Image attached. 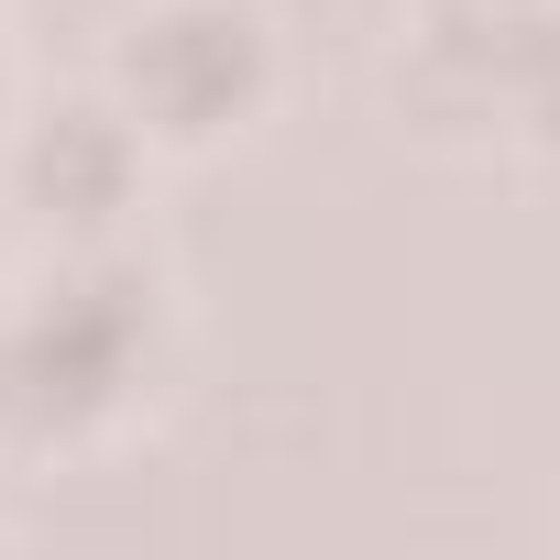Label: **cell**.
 <instances>
[{
    "label": "cell",
    "mask_w": 560,
    "mask_h": 560,
    "mask_svg": "<svg viewBox=\"0 0 560 560\" xmlns=\"http://www.w3.org/2000/svg\"><path fill=\"white\" fill-rule=\"evenodd\" d=\"M143 352V287L132 275H56L0 330V418L23 429H89Z\"/></svg>",
    "instance_id": "cell-1"
},
{
    "label": "cell",
    "mask_w": 560,
    "mask_h": 560,
    "mask_svg": "<svg viewBox=\"0 0 560 560\" xmlns=\"http://www.w3.org/2000/svg\"><path fill=\"white\" fill-rule=\"evenodd\" d=\"M132 187V132L110 110H56L34 132V198H56L67 220H110Z\"/></svg>",
    "instance_id": "cell-3"
},
{
    "label": "cell",
    "mask_w": 560,
    "mask_h": 560,
    "mask_svg": "<svg viewBox=\"0 0 560 560\" xmlns=\"http://www.w3.org/2000/svg\"><path fill=\"white\" fill-rule=\"evenodd\" d=\"M121 89H132V121H154V132H220L264 89V34L231 0H176V12L132 23Z\"/></svg>",
    "instance_id": "cell-2"
}]
</instances>
